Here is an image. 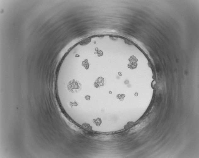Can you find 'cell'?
I'll list each match as a JSON object with an SVG mask.
<instances>
[{
    "instance_id": "1",
    "label": "cell",
    "mask_w": 199,
    "mask_h": 158,
    "mask_svg": "<svg viewBox=\"0 0 199 158\" xmlns=\"http://www.w3.org/2000/svg\"><path fill=\"white\" fill-rule=\"evenodd\" d=\"M66 89L72 93L79 92L82 88V85L79 82L75 79L69 80L66 84Z\"/></svg>"
}]
</instances>
